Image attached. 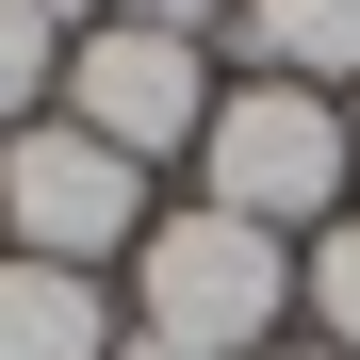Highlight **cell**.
<instances>
[{
  "label": "cell",
  "mask_w": 360,
  "mask_h": 360,
  "mask_svg": "<svg viewBox=\"0 0 360 360\" xmlns=\"http://www.w3.org/2000/svg\"><path fill=\"white\" fill-rule=\"evenodd\" d=\"M131 328L197 344V360H262V344H295V246L246 229V213H213V197H180L131 246Z\"/></svg>",
  "instance_id": "cell-1"
},
{
  "label": "cell",
  "mask_w": 360,
  "mask_h": 360,
  "mask_svg": "<svg viewBox=\"0 0 360 360\" xmlns=\"http://www.w3.org/2000/svg\"><path fill=\"white\" fill-rule=\"evenodd\" d=\"M197 197H213V213H246V229H278V246L344 229V213H360L344 98H311V82H229V98H213V131H197Z\"/></svg>",
  "instance_id": "cell-2"
},
{
  "label": "cell",
  "mask_w": 360,
  "mask_h": 360,
  "mask_svg": "<svg viewBox=\"0 0 360 360\" xmlns=\"http://www.w3.org/2000/svg\"><path fill=\"white\" fill-rule=\"evenodd\" d=\"M213 98H229L213 49H197V33H131V17L66 33V82H49V115H66V131H98L115 164H197Z\"/></svg>",
  "instance_id": "cell-3"
},
{
  "label": "cell",
  "mask_w": 360,
  "mask_h": 360,
  "mask_svg": "<svg viewBox=\"0 0 360 360\" xmlns=\"http://www.w3.org/2000/svg\"><path fill=\"white\" fill-rule=\"evenodd\" d=\"M0 246L98 278L115 246H148V164H115L98 131H66V115H17V131H0Z\"/></svg>",
  "instance_id": "cell-4"
},
{
  "label": "cell",
  "mask_w": 360,
  "mask_h": 360,
  "mask_svg": "<svg viewBox=\"0 0 360 360\" xmlns=\"http://www.w3.org/2000/svg\"><path fill=\"white\" fill-rule=\"evenodd\" d=\"M213 66H229V82H311V98H360V0H229Z\"/></svg>",
  "instance_id": "cell-5"
},
{
  "label": "cell",
  "mask_w": 360,
  "mask_h": 360,
  "mask_svg": "<svg viewBox=\"0 0 360 360\" xmlns=\"http://www.w3.org/2000/svg\"><path fill=\"white\" fill-rule=\"evenodd\" d=\"M115 295L82 278V262H17L0 246V360H115Z\"/></svg>",
  "instance_id": "cell-6"
},
{
  "label": "cell",
  "mask_w": 360,
  "mask_h": 360,
  "mask_svg": "<svg viewBox=\"0 0 360 360\" xmlns=\"http://www.w3.org/2000/svg\"><path fill=\"white\" fill-rule=\"evenodd\" d=\"M295 311H311V344H344V360H360V213L295 246Z\"/></svg>",
  "instance_id": "cell-7"
},
{
  "label": "cell",
  "mask_w": 360,
  "mask_h": 360,
  "mask_svg": "<svg viewBox=\"0 0 360 360\" xmlns=\"http://www.w3.org/2000/svg\"><path fill=\"white\" fill-rule=\"evenodd\" d=\"M49 82H66V33H49L33 0H0V131H17V115H49Z\"/></svg>",
  "instance_id": "cell-8"
},
{
  "label": "cell",
  "mask_w": 360,
  "mask_h": 360,
  "mask_svg": "<svg viewBox=\"0 0 360 360\" xmlns=\"http://www.w3.org/2000/svg\"><path fill=\"white\" fill-rule=\"evenodd\" d=\"M98 17H131V33H197V49H213V33H229V0H98Z\"/></svg>",
  "instance_id": "cell-9"
},
{
  "label": "cell",
  "mask_w": 360,
  "mask_h": 360,
  "mask_svg": "<svg viewBox=\"0 0 360 360\" xmlns=\"http://www.w3.org/2000/svg\"><path fill=\"white\" fill-rule=\"evenodd\" d=\"M115 360H197V344H164V328H115Z\"/></svg>",
  "instance_id": "cell-10"
},
{
  "label": "cell",
  "mask_w": 360,
  "mask_h": 360,
  "mask_svg": "<svg viewBox=\"0 0 360 360\" xmlns=\"http://www.w3.org/2000/svg\"><path fill=\"white\" fill-rule=\"evenodd\" d=\"M33 17H49V33H98V0H33Z\"/></svg>",
  "instance_id": "cell-11"
},
{
  "label": "cell",
  "mask_w": 360,
  "mask_h": 360,
  "mask_svg": "<svg viewBox=\"0 0 360 360\" xmlns=\"http://www.w3.org/2000/svg\"><path fill=\"white\" fill-rule=\"evenodd\" d=\"M262 360H344V344H311V328H295V344H262Z\"/></svg>",
  "instance_id": "cell-12"
},
{
  "label": "cell",
  "mask_w": 360,
  "mask_h": 360,
  "mask_svg": "<svg viewBox=\"0 0 360 360\" xmlns=\"http://www.w3.org/2000/svg\"><path fill=\"white\" fill-rule=\"evenodd\" d=\"M344 164H360V98H344Z\"/></svg>",
  "instance_id": "cell-13"
}]
</instances>
